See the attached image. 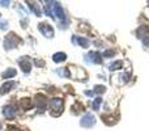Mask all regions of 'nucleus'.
Here are the masks:
<instances>
[{
    "label": "nucleus",
    "instance_id": "obj_15",
    "mask_svg": "<svg viewBox=\"0 0 149 131\" xmlns=\"http://www.w3.org/2000/svg\"><path fill=\"white\" fill-rule=\"evenodd\" d=\"M73 42H77L81 47H88L89 46V41H88L86 38H81V37H80V38H73Z\"/></svg>",
    "mask_w": 149,
    "mask_h": 131
},
{
    "label": "nucleus",
    "instance_id": "obj_13",
    "mask_svg": "<svg viewBox=\"0 0 149 131\" xmlns=\"http://www.w3.org/2000/svg\"><path fill=\"white\" fill-rule=\"evenodd\" d=\"M65 59H67V55H65L64 53H56V54H54V57H52V60H54L55 63H62V62H64Z\"/></svg>",
    "mask_w": 149,
    "mask_h": 131
},
{
    "label": "nucleus",
    "instance_id": "obj_5",
    "mask_svg": "<svg viewBox=\"0 0 149 131\" xmlns=\"http://www.w3.org/2000/svg\"><path fill=\"white\" fill-rule=\"evenodd\" d=\"M38 29L41 30V33L43 34L45 37H47V38H52V37H54V29H52V26L50 25V24L41 22L38 25Z\"/></svg>",
    "mask_w": 149,
    "mask_h": 131
},
{
    "label": "nucleus",
    "instance_id": "obj_17",
    "mask_svg": "<svg viewBox=\"0 0 149 131\" xmlns=\"http://www.w3.org/2000/svg\"><path fill=\"white\" fill-rule=\"evenodd\" d=\"M122 66H123V63H122V60H116V62H114V63H111L110 64V71H116V69H119V68H122Z\"/></svg>",
    "mask_w": 149,
    "mask_h": 131
},
{
    "label": "nucleus",
    "instance_id": "obj_23",
    "mask_svg": "<svg viewBox=\"0 0 149 131\" xmlns=\"http://www.w3.org/2000/svg\"><path fill=\"white\" fill-rule=\"evenodd\" d=\"M36 64L42 67V66H45V62H43V60H38V59H37V60H36Z\"/></svg>",
    "mask_w": 149,
    "mask_h": 131
},
{
    "label": "nucleus",
    "instance_id": "obj_14",
    "mask_svg": "<svg viewBox=\"0 0 149 131\" xmlns=\"http://www.w3.org/2000/svg\"><path fill=\"white\" fill-rule=\"evenodd\" d=\"M16 74H17V71H16L15 68H8L5 72H3V79H10V77L16 76Z\"/></svg>",
    "mask_w": 149,
    "mask_h": 131
},
{
    "label": "nucleus",
    "instance_id": "obj_24",
    "mask_svg": "<svg viewBox=\"0 0 149 131\" xmlns=\"http://www.w3.org/2000/svg\"><path fill=\"white\" fill-rule=\"evenodd\" d=\"M0 4H3V7H7L9 4V1H0Z\"/></svg>",
    "mask_w": 149,
    "mask_h": 131
},
{
    "label": "nucleus",
    "instance_id": "obj_1",
    "mask_svg": "<svg viewBox=\"0 0 149 131\" xmlns=\"http://www.w3.org/2000/svg\"><path fill=\"white\" fill-rule=\"evenodd\" d=\"M63 109H64V102H63L62 98H52L50 101V113L52 117H59L63 113Z\"/></svg>",
    "mask_w": 149,
    "mask_h": 131
},
{
    "label": "nucleus",
    "instance_id": "obj_2",
    "mask_svg": "<svg viewBox=\"0 0 149 131\" xmlns=\"http://www.w3.org/2000/svg\"><path fill=\"white\" fill-rule=\"evenodd\" d=\"M21 42V39L16 36L15 33H9L4 39V47L7 50H10V49H15L18 43Z\"/></svg>",
    "mask_w": 149,
    "mask_h": 131
},
{
    "label": "nucleus",
    "instance_id": "obj_3",
    "mask_svg": "<svg viewBox=\"0 0 149 131\" xmlns=\"http://www.w3.org/2000/svg\"><path fill=\"white\" fill-rule=\"evenodd\" d=\"M36 105H37V109H38L41 113H43V111L46 110L47 105H49V100H47V97L45 95L38 93V95L36 96Z\"/></svg>",
    "mask_w": 149,
    "mask_h": 131
},
{
    "label": "nucleus",
    "instance_id": "obj_6",
    "mask_svg": "<svg viewBox=\"0 0 149 131\" xmlns=\"http://www.w3.org/2000/svg\"><path fill=\"white\" fill-rule=\"evenodd\" d=\"M94 123H95V118H94V116H92V114H85V116L80 119V125H81L82 127H86V129L93 127Z\"/></svg>",
    "mask_w": 149,
    "mask_h": 131
},
{
    "label": "nucleus",
    "instance_id": "obj_12",
    "mask_svg": "<svg viewBox=\"0 0 149 131\" xmlns=\"http://www.w3.org/2000/svg\"><path fill=\"white\" fill-rule=\"evenodd\" d=\"M136 34H137V37H139V38L148 37L149 36V28H148V26H140V28L137 29Z\"/></svg>",
    "mask_w": 149,
    "mask_h": 131
},
{
    "label": "nucleus",
    "instance_id": "obj_10",
    "mask_svg": "<svg viewBox=\"0 0 149 131\" xmlns=\"http://www.w3.org/2000/svg\"><path fill=\"white\" fill-rule=\"evenodd\" d=\"M16 85H17V83H16V81H7V83H4V84L0 87V95H5V93H8L9 90H12Z\"/></svg>",
    "mask_w": 149,
    "mask_h": 131
},
{
    "label": "nucleus",
    "instance_id": "obj_7",
    "mask_svg": "<svg viewBox=\"0 0 149 131\" xmlns=\"http://www.w3.org/2000/svg\"><path fill=\"white\" fill-rule=\"evenodd\" d=\"M18 64L20 67L22 68V71L25 72V74H29L31 69V63H30V59H29V57H22L18 59Z\"/></svg>",
    "mask_w": 149,
    "mask_h": 131
},
{
    "label": "nucleus",
    "instance_id": "obj_9",
    "mask_svg": "<svg viewBox=\"0 0 149 131\" xmlns=\"http://www.w3.org/2000/svg\"><path fill=\"white\" fill-rule=\"evenodd\" d=\"M86 60L88 62L95 63V64H100L101 63V54L97 51H90L89 54L86 55Z\"/></svg>",
    "mask_w": 149,
    "mask_h": 131
},
{
    "label": "nucleus",
    "instance_id": "obj_8",
    "mask_svg": "<svg viewBox=\"0 0 149 131\" xmlns=\"http://www.w3.org/2000/svg\"><path fill=\"white\" fill-rule=\"evenodd\" d=\"M3 114L4 117H7L8 119H13L16 117V109L12 105H7L3 108Z\"/></svg>",
    "mask_w": 149,
    "mask_h": 131
},
{
    "label": "nucleus",
    "instance_id": "obj_18",
    "mask_svg": "<svg viewBox=\"0 0 149 131\" xmlns=\"http://www.w3.org/2000/svg\"><path fill=\"white\" fill-rule=\"evenodd\" d=\"M94 92L95 93H101V95H102V93L106 92V88L103 87V85H95V87H94Z\"/></svg>",
    "mask_w": 149,
    "mask_h": 131
},
{
    "label": "nucleus",
    "instance_id": "obj_11",
    "mask_svg": "<svg viewBox=\"0 0 149 131\" xmlns=\"http://www.w3.org/2000/svg\"><path fill=\"white\" fill-rule=\"evenodd\" d=\"M20 105L24 110H29V109L33 108V101H31L30 98H22V100L20 101Z\"/></svg>",
    "mask_w": 149,
    "mask_h": 131
},
{
    "label": "nucleus",
    "instance_id": "obj_19",
    "mask_svg": "<svg viewBox=\"0 0 149 131\" xmlns=\"http://www.w3.org/2000/svg\"><path fill=\"white\" fill-rule=\"evenodd\" d=\"M101 97H97L94 100V102H93V109H94V110H98V109H100V104H101Z\"/></svg>",
    "mask_w": 149,
    "mask_h": 131
},
{
    "label": "nucleus",
    "instance_id": "obj_16",
    "mask_svg": "<svg viewBox=\"0 0 149 131\" xmlns=\"http://www.w3.org/2000/svg\"><path fill=\"white\" fill-rule=\"evenodd\" d=\"M28 4H30L29 5V7L31 8V9H33V12L36 13L37 16H41V9H39V7H37V3H33V1H28Z\"/></svg>",
    "mask_w": 149,
    "mask_h": 131
},
{
    "label": "nucleus",
    "instance_id": "obj_21",
    "mask_svg": "<svg viewBox=\"0 0 149 131\" xmlns=\"http://www.w3.org/2000/svg\"><path fill=\"white\" fill-rule=\"evenodd\" d=\"M7 131H22V130L18 129V127H16V126H12V125H10V126H8V127H7Z\"/></svg>",
    "mask_w": 149,
    "mask_h": 131
},
{
    "label": "nucleus",
    "instance_id": "obj_20",
    "mask_svg": "<svg viewBox=\"0 0 149 131\" xmlns=\"http://www.w3.org/2000/svg\"><path fill=\"white\" fill-rule=\"evenodd\" d=\"M114 55H115V51H114V50H106V51L103 53V57H105V58L114 57Z\"/></svg>",
    "mask_w": 149,
    "mask_h": 131
},
{
    "label": "nucleus",
    "instance_id": "obj_25",
    "mask_svg": "<svg viewBox=\"0 0 149 131\" xmlns=\"http://www.w3.org/2000/svg\"><path fill=\"white\" fill-rule=\"evenodd\" d=\"M85 95H88V96H93V92H89V90H86V92H85Z\"/></svg>",
    "mask_w": 149,
    "mask_h": 131
},
{
    "label": "nucleus",
    "instance_id": "obj_22",
    "mask_svg": "<svg viewBox=\"0 0 149 131\" xmlns=\"http://www.w3.org/2000/svg\"><path fill=\"white\" fill-rule=\"evenodd\" d=\"M143 45H144L145 47H149V36L143 38Z\"/></svg>",
    "mask_w": 149,
    "mask_h": 131
},
{
    "label": "nucleus",
    "instance_id": "obj_4",
    "mask_svg": "<svg viewBox=\"0 0 149 131\" xmlns=\"http://www.w3.org/2000/svg\"><path fill=\"white\" fill-rule=\"evenodd\" d=\"M52 17H54V18H58L59 21L65 20L64 11H63L62 5H60L59 3H56V1L52 3Z\"/></svg>",
    "mask_w": 149,
    "mask_h": 131
}]
</instances>
